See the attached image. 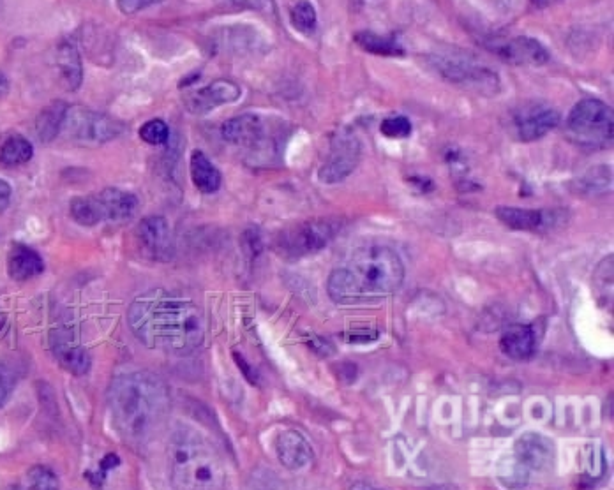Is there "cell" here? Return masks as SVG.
<instances>
[{"mask_svg":"<svg viewBox=\"0 0 614 490\" xmlns=\"http://www.w3.org/2000/svg\"><path fill=\"white\" fill-rule=\"evenodd\" d=\"M68 110V104L62 101H53L41 110L36 119V134L41 142L52 143L62 133Z\"/></svg>","mask_w":614,"mask_h":490,"instance_id":"23","label":"cell"},{"mask_svg":"<svg viewBox=\"0 0 614 490\" xmlns=\"http://www.w3.org/2000/svg\"><path fill=\"white\" fill-rule=\"evenodd\" d=\"M62 131H66L69 138H73L76 142L101 145L119 138L124 131V124L113 119L112 115L75 106L69 108Z\"/></svg>","mask_w":614,"mask_h":490,"instance_id":"8","label":"cell"},{"mask_svg":"<svg viewBox=\"0 0 614 490\" xmlns=\"http://www.w3.org/2000/svg\"><path fill=\"white\" fill-rule=\"evenodd\" d=\"M278 459L286 469L299 471L313 462V446L299 431H285L276 441Z\"/></svg>","mask_w":614,"mask_h":490,"instance_id":"16","label":"cell"},{"mask_svg":"<svg viewBox=\"0 0 614 490\" xmlns=\"http://www.w3.org/2000/svg\"><path fill=\"white\" fill-rule=\"evenodd\" d=\"M503 60L516 66H542L549 60L546 48L537 39L514 38L496 48Z\"/></svg>","mask_w":614,"mask_h":490,"instance_id":"17","label":"cell"},{"mask_svg":"<svg viewBox=\"0 0 614 490\" xmlns=\"http://www.w3.org/2000/svg\"><path fill=\"white\" fill-rule=\"evenodd\" d=\"M221 133L226 142L249 150L255 156H260L262 152L274 147V142H270L267 136L265 120L255 113H244L240 117L228 120L223 124Z\"/></svg>","mask_w":614,"mask_h":490,"instance_id":"10","label":"cell"},{"mask_svg":"<svg viewBox=\"0 0 614 490\" xmlns=\"http://www.w3.org/2000/svg\"><path fill=\"white\" fill-rule=\"evenodd\" d=\"M69 212H71V217L75 219L76 223L87 226V228L103 223L98 196H78V198H73L71 205H69Z\"/></svg>","mask_w":614,"mask_h":490,"instance_id":"26","label":"cell"},{"mask_svg":"<svg viewBox=\"0 0 614 490\" xmlns=\"http://www.w3.org/2000/svg\"><path fill=\"white\" fill-rule=\"evenodd\" d=\"M362 154L359 138L350 129H343L336 134L330 145L329 157L320 168L318 177L325 184H337L352 175L357 168Z\"/></svg>","mask_w":614,"mask_h":490,"instance_id":"9","label":"cell"},{"mask_svg":"<svg viewBox=\"0 0 614 490\" xmlns=\"http://www.w3.org/2000/svg\"><path fill=\"white\" fill-rule=\"evenodd\" d=\"M560 124V113L542 103H528L514 113V127L521 142H537Z\"/></svg>","mask_w":614,"mask_h":490,"instance_id":"11","label":"cell"},{"mask_svg":"<svg viewBox=\"0 0 614 490\" xmlns=\"http://www.w3.org/2000/svg\"><path fill=\"white\" fill-rule=\"evenodd\" d=\"M108 406L113 425L124 441L142 448L163 429L170 411V394L156 374L131 372L113 381Z\"/></svg>","mask_w":614,"mask_h":490,"instance_id":"2","label":"cell"},{"mask_svg":"<svg viewBox=\"0 0 614 490\" xmlns=\"http://www.w3.org/2000/svg\"><path fill=\"white\" fill-rule=\"evenodd\" d=\"M11 186H9L6 180L0 179V212L2 210H6L9 205V201H11Z\"/></svg>","mask_w":614,"mask_h":490,"instance_id":"34","label":"cell"},{"mask_svg":"<svg viewBox=\"0 0 614 490\" xmlns=\"http://www.w3.org/2000/svg\"><path fill=\"white\" fill-rule=\"evenodd\" d=\"M45 270V261L29 245L16 244L9 251L8 272L16 283H25Z\"/></svg>","mask_w":614,"mask_h":490,"instance_id":"21","label":"cell"},{"mask_svg":"<svg viewBox=\"0 0 614 490\" xmlns=\"http://www.w3.org/2000/svg\"><path fill=\"white\" fill-rule=\"evenodd\" d=\"M128 321L143 346L172 355H189L205 339L200 307L165 290H152L136 298L129 307Z\"/></svg>","mask_w":614,"mask_h":490,"instance_id":"1","label":"cell"},{"mask_svg":"<svg viewBox=\"0 0 614 490\" xmlns=\"http://www.w3.org/2000/svg\"><path fill=\"white\" fill-rule=\"evenodd\" d=\"M496 217L507 224L509 228L517 231H539L547 226L546 212L542 210H528V208L498 207Z\"/></svg>","mask_w":614,"mask_h":490,"instance_id":"22","label":"cell"},{"mask_svg":"<svg viewBox=\"0 0 614 490\" xmlns=\"http://www.w3.org/2000/svg\"><path fill=\"white\" fill-rule=\"evenodd\" d=\"M136 237L142 245L143 253L150 260L165 261L173 260L175 256V242H173L172 230L165 217H145L136 228Z\"/></svg>","mask_w":614,"mask_h":490,"instance_id":"12","label":"cell"},{"mask_svg":"<svg viewBox=\"0 0 614 490\" xmlns=\"http://www.w3.org/2000/svg\"><path fill=\"white\" fill-rule=\"evenodd\" d=\"M8 92H9L8 76L4 75V73L0 71V97L8 96Z\"/></svg>","mask_w":614,"mask_h":490,"instance_id":"35","label":"cell"},{"mask_svg":"<svg viewBox=\"0 0 614 490\" xmlns=\"http://www.w3.org/2000/svg\"><path fill=\"white\" fill-rule=\"evenodd\" d=\"M341 228L343 223L334 217L311 219L281 231L274 242V247L279 256H283L286 260H299L325 249Z\"/></svg>","mask_w":614,"mask_h":490,"instance_id":"6","label":"cell"},{"mask_svg":"<svg viewBox=\"0 0 614 490\" xmlns=\"http://www.w3.org/2000/svg\"><path fill=\"white\" fill-rule=\"evenodd\" d=\"M98 203L103 221H128L135 216L140 205L136 194L122 191L117 187H108L103 193L98 194Z\"/></svg>","mask_w":614,"mask_h":490,"instance_id":"18","label":"cell"},{"mask_svg":"<svg viewBox=\"0 0 614 490\" xmlns=\"http://www.w3.org/2000/svg\"><path fill=\"white\" fill-rule=\"evenodd\" d=\"M140 138H142L143 142L154 145V147L165 145L168 142V138H170V127H168L165 120H149L140 129Z\"/></svg>","mask_w":614,"mask_h":490,"instance_id":"30","label":"cell"},{"mask_svg":"<svg viewBox=\"0 0 614 490\" xmlns=\"http://www.w3.org/2000/svg\"><path fill=\"white\" fill-rule=\"evenodd\" d=\"M357 45L366 50L369 53H375V55H383V57H394V55H403V50L399 48L396 41H392L389 38H382L378 34L373 32H360L355 36Z\"/></svg>","mask_w":614,"mask_h":490,"instance_id":"27","label":"cell"},{"mask_svg":"<svg viewBox=\"0 0 614 490\" xmlns=\"http://www.w3.org/2000/svg\"><path fill=\"white\" fill-rule=\"evenodd\" d=\"M403 281L405 265L399 254L383 245H369L330 274L327 290L336 304H364L394 295Z\"/></svg>","mask_w":614,"mask_h":490,"instance_id":"3","label":"cell"},{"mask_svg":"<svg viewBox=\"0 0 614 490\" xmlns=\"http://www.w3.org/2000/svg\"><path fill=\"white\" fill-rule=\"evenodd\" d=\"M168 468L173 487L188 490L223 489L226 464L218 448L202 432L177 425L168 443Z\"/></svg>","mask_w":614,"mask_h":490,"instance_id":"4","label":"cell"},{"mask_svg":"<svg viewBox=\"0 0 614 490\" xmlns=\"http://www.w3.org/2000/svg\"><path fill=\"white\" fill-rule=\"evenodd\" d=\"M27 489L32 490H53L59 489V478L53 473L52 469L46 466H34L29 469L25 476Z\"/></svg>","mask_w":614,"mask_h":490,"instance_id":"29","label":"cell"},{"mask_svg":"<svg viewBox=\"0 0 614 490\" xmlns=\"http://www.w3.org/2000/svg\"><path fill=\"white\" fill-rule=\"evenodd\" d=\"M438 73L459 87L475 90L479 94H496L500 78L491 67L465 52L438 53L433 57Z\"/></svg>","mask_w":614,"mask_h":490,"instance_id":"7","label":"cell"},{"mask_svg":"<svg viewBox=\"0 0 614 490\" xmlns=\"http://www.w3.org/2000/svg\"><path fill=\"white\" fill-rule=\"evenodd\" d=\"M191 179L196 189L205 194L216 193L221 187V173L202 150H195L191 156Z\"/></svg>","mask_w":614,"mask_h":490,"instance_id":"24","label":"cell"},{"mask_svg":"<svg viewBox=\"0 0 614 490\" xmlns=\"http://www.w3.org/2000/svg\"><path fill=\"white\" fill-rule=\"evenodd\" d=\"M517 464L528 471H546L555 462V445L537 432H526L514 446Z\"/></svg>","mask_w":614,"mask_h":490,"instance_id":"13","label":"cell"},{"mask_svg":"<svg viewBox=\"0 0 614 490\" xmlns=\"http://www.w3.org/2000/svg\"><path fill=\"white\" fill-rule=\"evenodd\" d=\"M387 138H408L412 134V122L406 117H389L382 122L380 127Z\"/></svg>","mask_w":614,"mask_h":490,"instance_id":"31","label":"cell"},{"mask_svg":"<svg viewBox=\"0 0 614 490\" xmlns=\"http://www.w3.org/2000/svg\"><path fill=\"white\" fill-rule=\"evenodd\" d=\"M16 372L13 367L0 362V408L8 402L16 387Z\"/></svg>","mask_w":614,"mask_h":490,"instance_id":"32","label":"cell"},{"mask_svg":"<svg viewBox=\"0 0 614 490\" xmlns=\"http://www.w3.org/2000/svg\"><path fill=\"white\" fill-rule=\"evenodd\" d=\"M503 353L514 360H528L537 348V330L533 325H512L500 339Z\"/></svg>","mask_w":614,"mask_h":490,"instance_id":"20","label":"cell"},{"mask_svg":"<svg viewBox=\"0 0 614 490\" xmlns=\"http://www.w3.org/2000/svg\"><path fill=\"white\" fill-rule=\"evenodd\" d=\"M290 20L297 32L304 34V36H311L315 34L316 25H318V16H316V9L309 0H299L292 11H290Z\"/></svg>","mask_w":614,"mask_h":490,"instance_id":"28","label":"cell"},{"mask_svg":"<svg viewBox=\"0 0 614 490\" xmlns=\"http://www.w3.org/2000/svg\"><path fill=\"white\" fill-rule=\"evenodd\" d=\"M570 142L586 150H604L613 145V110L599 99H583L567 119Z\"/></svg>","mask_w":614,"mask_h":490,"instance_id":"5","label":"cell"},{"mask_svg":"<svg viewBox=\"0 0 614 490\" xmlns=\"http://www.w3.org/2000/svg\"><path fill=\"white\" fill-rule=\"evenodd\" d=\"M34 156L32 143L20 134H13L0 145V164L4 166H20L29 163Z\"/></svg>","mask_w":614,"mask_h":490,"instance_id":"25","label":"cell"},{"mask_svg":"<svg viewBox=\"0 0 614 490\" xmlns=\"http://www.w3.org/2000/svg\"><path fill=\"white\" fill-rule=\"evenodd\" d=\"M532 2L537 8H547V6H551V4H556L558 0H532Z\"/></svg>","mask_w":614,"mask_h":490,"instance_id":"36","label":"cell"},{"mask_svg":"<svg viewBox=\"0 0 614 490\" xmlns=\"http://www.w3.org/2000/svg\"><path fill=\"white\" fill-rule=\"evenodd\" d=\"M52 346L55 357L66 371L75 376H83L90 371L92 362H90L89 351L83 348L82 342L76 339V335L71 330H66V328L55 330L52 334Z\"/></svg>","mask_w":614,"mask_h":490,"instance_id":"15","label":"cell"},{"mask_svg":"<svg viewBox=\"0 0 614 490\" xmlns=\"http://www.w3.org/2000/svg\"><path fill=\"white\" fill-rule=\"evenodd\" d=\"M240 94L242 90L237 83L230 82V80H216V82L209 83L207 87L191 92L184 99V103L189 112L203 115V113L216 110L223 104L239 101Z\"/></svg>","mask_w":614,"mask_h":490,"instance_id":"14","label":"cell"},{"mask_svg":"<svg viewBox=\"0 0 614 490\" xmlns=\"http://www.w3.org/2000/svg\"><path fill=\"white\" fill-rule=\"evenodd\" d=\"M159 2H163V0H117V6L124 15L131 16L154 6V4H159Z\"/></svg>","mask_w":614,"mask_h":490,"instance_id":"33","label":"cell"},{"mask_svg":"<svg viewBox=\"0 0 614 490\" xmlns=\"http://www.w3.org/2000/svg\"><path fill=\"white\" fill-rule=\"evenodd\" d=\"M55 67L60 76V82L68 90H78L82 87L83 67L80 50L71 41H62L55 48Z\"/></svg>","mask_w":614,"mask_h":490,"instance_id":"19","label":"cell"}]
</instances>
